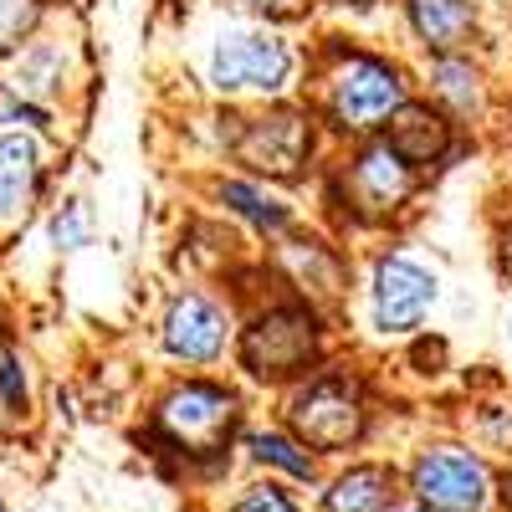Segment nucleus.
<instances>
[{
  "mask_svg": "<svg viewBox=\"0 0 512 512\" xmlns=\"http://www.w3.org/2000/svg\"><path fill=\"white\" fill-rule=\"evenodd\" d=\"M318 354V328L303 308H277L267 318H256L241 338V359L256 379H287L297 369H308Z\"/></svg>",
  "mask_w": 512,
  "mask_h": 512,
  "instance_id": "nucleus-1",
  "label": "nucleus"
},
{
  "mask_svg": "<svg viewBox=\"0 0 512 512\" xmlns=\"http://www.w3.org/2000/svg\"><path fill=\"white\" fill-rule=\"evenodd\" d=\"M292 72L287 41L267 31H226L216 57H210V77L221 93H277Z\"/></svg>",
  "mask_w": 512,
  "mask_h": 512,
  "instance_id": "nucleus-2",
  "label": "nucleus"
},
{
  "mask_svg": "<svg viewBox=\"0 0 512 512\" xmlns=\"http://www.w3.org/2000/svg\"><path fill=\"white\" fill-rule=\"evenodd\" d=\"M292 425H297V436H303L308 446L318 451H338V446H349L364 436V400L349 379H318L308 384L303 395H297L292 405Z\"/></svg>",
  "mask_w": 512,
  "mask_h": 512,
  "instance_id": "nucleus-3",
  "label": "nucleus"
},
{
  "mask_svg": "<svg viewBox=\"0 0 512 512\" xmlns=\"http://www.w3.org/2000/svg\"><path fill=\"white\" fill-rule=\"evenodd\" d=\"M159 425L169 436H175L185 451L205 456L216 451L231 425H236V400L226 390H216V384H185V390H175L164 405H159Z\"/></svg>",
  "mask_w": 512,
  "mask_h": 512,
  "instance_id": "nucleus-4",
  "label": "nucleus"
},
{
  "mask_svg": "<svg viewBox=\"0 0 512 512\" xmlns=\"http://www.w3.org/2000/svg\"><path fill=\"white\" fill-rule=\"evenodd\" d=\"M400 108V77L374 62V57H349L344 72L333 77V113L344 128H374Z\"/></svg>",
  "mask_w": 512,
  "mask_h": 512,
  "instance_id": "nucleus-5",
  "label": "nucleus"
},
{
  "mask_svg": "<svg viewBox=\"0 0 512 512\" xmlns=\"http://www.w3.org/2000/svg\"><path fill=\"white\" fill-rule=\"evenodd\" d=\"M436 303V277L410 256H384L374 272V323L384 333H410Z\"/></svg>",
  "mask_w": 512,
  "mask_h": 512,
  "instance_id": "nucleus-6",
  "label": "nucleus"
},
{
  "mask_svg": "<svg viewBox=\"0 0 512 512\" xmlns=\"http://www.w3.org/2000/svg\"><path fill=\"white\" fill-rule=\"evenodd\" d=\"M415 497L436 512H482L487 472L466 451H431L415 461Z\"/></svg>",
  "mask_w": 512,
  "mask_h": 512,
  "instance_id": "nucleus-7",
  "label": "nucleus"
},
{
  "mask_svg": "<svg viewBox=\"0 0 512 512\" xmlns=\"http://www.w3.org/2000/svg\"><path fill=\"white\" fill-rule=\"evenodd\" d=\"M308 144L313 134L303 113H267L236 134V159L251 164L256 175H297V164L308 159Z\"/></svg>",
  "mask_w": 512,
  "mask_h": 512,
  "instance_id": "nucleus-8",
  "label": "nucleus"
},
{
  "mask_svg": "<svg viewBox=\"0 0 512 512\" xmlns=\"http://www.w3.org/2000/svg\"><path fill=\"white\" fill-rule=\"evenodd\" d=\"M226 344V318L205 303V297L185 292L164 318V349L180 354V359H210Z\"/></svg>",
  "mask_w": 512,
  "mask_h": 512,
  "instance_id": "nucleus-9",
  "label": "nucleus"
},
{
  "mask_svg": "<svg viewBox=\"0 0 512 512\" xmlns=\"http://www.w3.org/2000/svg\"><path fill=\"white\" fill-rule=\"evenodd\" d=\"M354 195L374 210H395L405 195H410V164L390 149V144H379L369 154L354 159Z\"/></svg>",
  "mask_w": 512,
  "mask_h": 512,
  "instance_id": "nucleus-10",
  "label": "nucleus"
},
{
  "mask_svg": "<svg viewBox=\"0 0 512 512\" xmlns=\"http://www.w3.org/2000/svg\"><path fill=\"white\" fill-rule=\"evenodd\" d=\"M410 16H415V31L431 41L436 52H456L472 41L477 31V16L466 0H410Z\"/></svg>",
  "mask_w": 512,
  "mask_h": 512,
  "instance_id": "nucleus-11",
  "label": "nucleus"
},
{
  "mask_svg": "<svg viewBox=\"0 0 512 512\" xmlns=\"http://www.w3.org/2000/svg\"><path fill=\"white\" fill-rule=\"evenodd\" d=\"M390 149H395L405 164H431V159H441V154H446V123H441V113H431V108H395Z\"/></svg>",
  "mask_w": 512,
  "mask_h": 512,
  "instance_id": "nucleus-12",
  "label": "nucleus"
},
{
  "mask_svg": "<svg viewBox=\"0 0 512 512\" xmlns=\"http://www.w3.org/2000/svg\"><path fill=\"white\" fill-rule=\"evenodd\" d=\"M31 190H36V144L26 134H6L0 139V221L26 210Z\"/></svg>",
  "mask_w": 512,
  "mask_h": 512,
  "instance_id": "nucleus-13",
  "label": "nucleus"
},
{
  "mask_svg": "<svg viewBox=\"0 0 512 512\" xmlns=\"http://www.w3.org/2000/svg\"><path fill=\"white\" fill-rule=\"evenodd\" d=\"M384 502H390V472H379V466H354L328 492L333 512H384Z\"/></svg>",
  "mask_w": 512,
  "mask_h": 512,
  "instance_id": "nucleus-14",
  "label": "nucleus"
},
{
  "mask_svg": "<svg viewBox=\"0 0 512 512\" xmlns=\"http://www.w3.org/2000/svg\"><path fill=\"white\" fill-rule=\"evenodd\" d=\"M221 200H226L231 210H241L246 221H256V226H272V231H277V226H287V210H282L277 200H262L251 185H226V190H221Z\"/></svg>",
  "mask_w": 512,
  "mask_h": 512,
  "instance_id": "nucleus-15",
  "label": "nucleus"
},
{
  "mask_svg": "<svg viewBox=\"0 0 512 512\" xmlns=\"http://www.w3.org/2000/svg\"><path fill=\"white\" fill-rule=\"evenodd\" d=\"M251 456H256V461H272V466H282V472H292V477H313V461H308V451H297L287 436H251Z\"/></svg>",
  "mask_w": 512,
  "mask_h": 512,
  "instance_id": "nucleus-16",
  "label": "nucleus"
},
{
  "mask_svg": "<svg viewBox=\"0 0 512 512\" xmlns=\"http://www.w3.org/2000/svg\"><path fill=\"white\" fill-rule=\"evenodd\" d=\"M436 82H441V93L456 103V108H477V72L466 67V62H441L436 67Z\"/></svg>",
  "mask_w": 512,
  "mask_h": 512,
  "instance_id": "nucleus-17",
  "label": "nucleus"
},
{
  "mask_svg": "<svg viewBox=\"0 0 512 512\" xmlns=\"http://www.w3.org/2000/svg\"><path fill=\"white\" fill-rule=\"evenodd\" d=\"M52 241H57V246H82V241H88V210L67 205L62 216L52 221Z\"/></svg>",
  "mask_w": 512,
  "mask_h": 512,
  "instance_id": "nucleus-18",
  "label": "nucleus"
},
{
  "mask_svg": "<svg viewBox=\"0 0 512 512\" xmlns=\"http://www.w3.org/2000/svg\"><path fill=\"white\" fill-rule=\"evenodd\" d=\"M236 512H297L277 487H256V492H246L241 502H236Z\"/></svg>",
  "mask_w": 512,
  "mask_h": 512,
  "instance_id": "nucleus-19",
  "label": "nucleus"
},
{
  "mask_svg": "<svg viewBox=\"0 0 512 512\" xmlns=\"http://www.w3.org/2000/svg\"><path fill=\"white\" fill-rule=\"evenodd\" d=\"M241 6H262V11H292L297 0H241Z\"/></svg>",
  "mask_w": 512,
  "mask_h": 512,
  "instance_id": "nucleus-20",
  "label": "nucleus"
},
{
  "mask_svg": "<svg viewBox=\"0 0 512 512\" xmlns=\"http://www.w3.org/2000/svg\"><path fill=\"white\" fill-rule=\"evenodd\" d=\"M16 11H21V0H0V26H11Z\"/></svg>",
  "mask_w": 512,
  "mask_h": 512,
  "instance_id": "nucleus-21",
  "label": "nucleus"
},
{
  "mask_svg": "<svg viewBox=\"0 0 512 512\" xmlns=\"http://www.w3.org/2000/svg\"><path fill=\"white\" fill-rule=\"evenodd\" d=\"M502 256H507V272H512V231H507V246H502Z\"/></svg>",
  "mask_w": 512,
  "mask_h": 512,
  "instance_id": "nucleus-22",
  "label": "nucleus"
},
{
  "mask_svg": "<svg viewBox=\"0 0 512 512\" xmlns=\"http://www.w3.org/2000/svg\"><path fill=\"white\" fill-rule=\"evenodd\" d=\"M507 502H512V477H507Z\"/></svg>",
  "mask_w": 512,
  "mask_h": 512,
  "instance_id": "nucleus-23",
  "label": "nucleus"
},
{
  "mask_svg": "<svg viewBox=\"0 0 512 512\" xmlns=\"http://www.w3.org/2000/svg\"><path fill=\"white\" fill-rule=\"evenodd\" d=\"M0 512H6V507H0Z\"/></svg>",
  "mask_w": 512,
  "mask_h": 512,
  "instance_id": "nucleus-24",
  "label": "nucleus"
}]
</instances>
